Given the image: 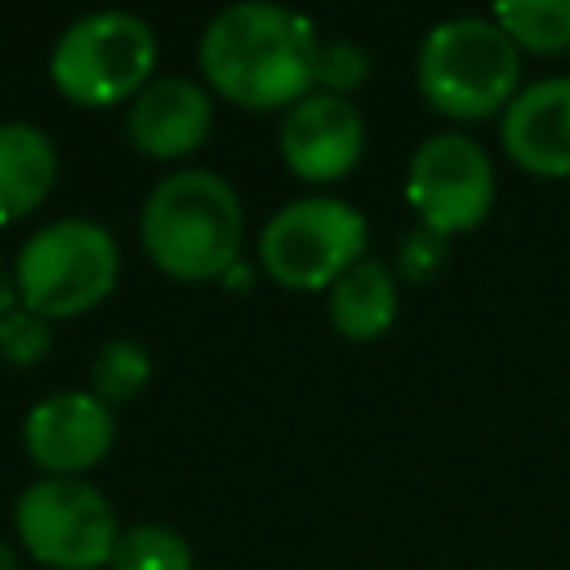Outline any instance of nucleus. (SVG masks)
I'll use <instances>...</instances> for the list:
<instances>
[{"instance_id":"nucleus-22","label":"nucleus","mask_w":570,"mask_h":570,"mask_svg":"<svg viewBox=\"0 0 570 570\" xmlns=\"http://www.w3.org/2000/svg\"><path fill=\"white\" fill-rule=\"evenodd\" d=\"M0 570H18V557H13V548L0 539Z\"/></svg>"},{"instance_id":"nucleus-4","label":"nucleus","mask_w":570,"mask_h":570,"mask_svg":"<svg viewBox=\"0 0 570 570\" xmlns=\"http://www.w3.org/2000/svg\"><path fill=\"white\" fill-rule=\"evenodd\" d=\"M120 272L116 236L94 218H53L18 249V298L45 321L89 312L111 294Z\"/></svg>"},{"instance_id":"nucleus-15","label":"nucleus","mask_w":570,"mask_h":570,"mask_svg":"<svg viewBox=\"0 0 570 570\" xmlns=\"http://www.w3.org/2000/svg\"><path fill=\"white\" fill-rule=\"evenodd\" d=\"M490 18L525 49H570V0H499Z\"/></svg>"},{"instance_id":"nucleus-17","label":"nucleus","mask_w":570,"mask_h":570,"mask_svg":"<svg viewBox=\"0 0 570 570\" xmlns=\"http://www.w3.org/2000/svg\"><path fill=\"white\" fill-rule=\"evenodd\" d=\"M147 379H151V356L138 338H107L89 361L94 396H102L107 405L138 396L147 387Z\"/></svg>"},{"instance_id":"nucleus-18","label":"nucleus","mask_w":570,"mask_h":570,"mask_svg":"<svg viewBox=\"0 0 570 570\" xmlns=\"http://www.w3.org/2000/svg\"><path fill=\"white\" fill-rule=\"evenodd\" d=\"M370 71V53L356 45V40H325L316 45V71H312V85L316 94H347L365 80Z\"/></svg>"},{"instance_id":"nucleus-13","label":"nucleus","mask_w":570,"mask_h":570,"mask_svg":"<svg viewBox=\"0 0 570 570\" xmlns=\"http://www.w3.org/2000/svg\"><path fill=\"white\" fill-rule=\"evenodd\" d=\"M58 178L53 138L31 120H0V223L31 214Z\"/></svg>"},{"instance_id":"nucleus-12","label":"nucleus","mask_w":570,"mask_h":570,"mask_svg":"<svg viewBox=\"0 0 570 570\" xmlns=\"http://www.w3.org/2000/svg\"><path fill=\"white\" fill-rule=\"evenodd\" d=\"M503 147L530 174H570V76H543L517 89L503 107Z\"/></svg>"},{"instance_id":"nucleus-8","label":"nucleus","mask_w":570,"mask_h":570,"mask_svg":"<svg viewBox=\"0 0 570 570\" xmlns=\"http://www.w3.org/2000/svg\"><path fill=\"white\" fill-rule=\"evenodd\" d=\"M405 196L423 227L450 236L468 232L490 214L494 200V165L485 147L468 134H432L410 156Z\"/></svg>"},{"instance_id":"nucleus-7","label":"nucleus","mask_w":570,"mask_h":570,"mask_svg":"<svg viewBox=\"0 0 570 570\" xmlns=\"http://www.w3.org/2000/svg\"><path fill=\"white\" fill-rule=\"evenodd\" d=\"M13 525L22 548L53 570L111 566L120 525L102 490L80 476H40L13 503Z\"/></svg>"},{"instance_id":"nucleus-3","label":"nucleus","mask_w":570,"mask_h":570,"mask_svg":"<svg viewBox=\"0 0 570 570\" xmlns=\"http://www.w3.org/2000/svg\"><path fill=\"white\" fill-rule=\"evenodd\" d=\"M521 45L481 13L436 22L419 45V89L441 116L481 120L517 98Z\"/></svg>"},{"instance_id":"nucleus-6","label":"nucleus","mask_w":570,"mask_h":570,"mask_svg":"<svg viewBox=\"0 0 570 570\" xmlns=\"http://www.w3.org/2000/svg\"><path fill=\"white\" fill-rule=\"evenodd\" d=\"M365 214L338 196H298L281 205L263 236L258 254L272 281L289 289H330L365 254Z\"/></svg>"},{"instance_id":"nucleus-16","label":"nucleus","mask_w":570,"mask_h":570,"mask_svg":"<svg viewBox=\"0 0 570 570\" xmlns=\"http://www.w3.org/2000/svg\"><path fill=\"white\" fill-rule=\"evenodd\" d=\"M111 570H191V543L160 521H138L120 530Z\"/></svg>"},{"instance_id":"nucleus-2","label":"nucleus","mask_w":570,"mask_h":570,"mask_svg":"<svg viewBox=\"0 0 570 570\" xmlns=\"http://www.w3.org/2000/svg\"><path fill=\"white\" fill-rule=\"evenodd\" d=\"M240 196L214 169H178L160 178L142 205V245L151 263L183 281L232 272L240 254Z\"/></svg>"},{"instance_id":"nucleus-19","label":"nucleus","mask_w":570,"mask_h":570,"mask_svg":"<svg viewBox=\"0 0 570 570\" xmlns=\"http://www.w3.org/2000/svg\"><path fill=\"white\" fill-rule=\"evenodd\" d=\"M53 343V330L40 312L31 307H13L4 321H0V356L13 361V365H36Z\"/></svg>"},{"instance_id":"nucleus-11","label":"nucleus","mask_w":570,"mask_h":570,"mask_svg":"<svg viewBox=\"0 0 570 570\" xmlns=\"http://www.w3.org/2000/svg\"><path fill=\"white\" fill-rule=\"evenodd\" d=\"M214 107L191 76H151L129 102V142L147 156H187L205 142Z\"/></svg>"},{"instance_id":"nucleus-14","label":"nucleus","mask_w":570,"mask_h":570,"mask_svg":"<svg viewBox=\"0 0 570 570\" xmlns=\"http://www.w3.org/2000/svg\"><path fill=\"white\" fill-rule=\"evenodd\" d=\"M330 321L347 338H374L396 321V276L379 258L352 263L330 285Z\"/></svg>"},{"instance_id":"nucleus-1","label":"nucleus","mask_w":570,"mask_h":570,"mask_svg":"<svg viewBox=\"0 0 570 570\" xmlns=\"http://www.w3.org/2000/svg\"><path fill=\"white\" fill-rule=\"evenodd\" d=\"M316 31L298 9L240 0L218 9L200 31L205 80L240 107H294L316 71Z\"/></svg>"},{"instance_id":"nucleus-9","label":"nucleus","mask_w":570,"mask_h":570,"mask_svg":"<svg viewBox=\"0 0 570 570\" xmlns=\"http://www.w3.org/2000/svg\"><path fill=\"white\" fill-rule=\"evenodd\" d=\"M22 436H27V454L49 476H80L111 450L116 414L102 396L67 387L31 405Z\"/></svg>"},{"instance_id":"nucleus-20","label":"nucleus","mask_w":570,"mask_h":570,"mask_svg":"<svg viewBox=\"0 0 570 570\" xmlns=\"http://www.w3.org/2000/svg\"><path fill=\"white\" fill-rule=\"evenodd\" d=\"M401 272L410 276V281H428L441 263H445V236L441 232H432V227H419V232H410L405 240H401Z\"/></svg>"},{"instance_id":"nucleus-21","label":"nucleus","mask_w":570,"mask_h":570,"mask_svg":"<svg viewBox=\"0 0 570 570\" xmlns=\"http://www.w3.org/2000/svg\"><path fill=\"white\" fill-rule=\"evenodd\" d=\"M13 307H18V281H13V276L0 267V321H4Z\"/></svg>"},{"instance_id":"nucleus-5","label":"nucleus","mask_w":570,"mask_h":570,"mask_svg":"<svg viewBox=\"0 0 570 570\" xmlns=\"http://www.w3.org/2000/svg\"><path fill=\"white\" fill-rule=\"evenodd\" d=\"M156 71V31L147 18L129 9H94L80 13L49 53L53 85L89 107L120 102L138 94Z\"/></svg>"},{"instance_id":"nucleus-10","label":"nucleus","mask_w":570,"mask_h":570,"mask_svg":"<svg viewBox=\"0 0 570 570\" xmlns=\"http://www.w3.org/2000/svg\"><path fill=\"white\" fill-rule=\"evenodd\" d=\"M365 120L338 94H307L281 120V156L307 183H330L361 160Z\"/></svg>"}]
</instances>
